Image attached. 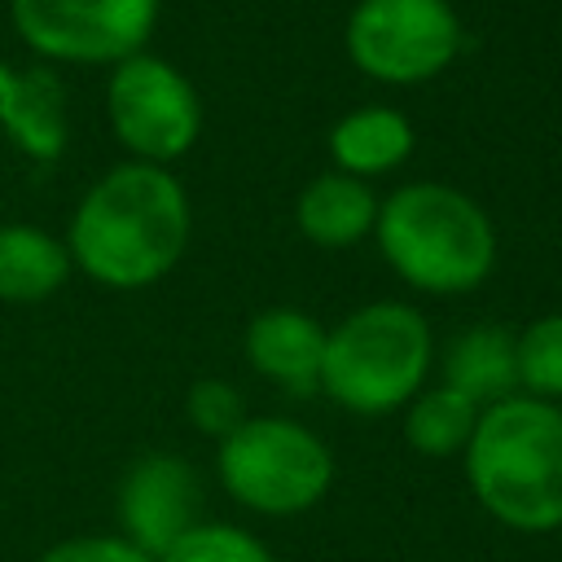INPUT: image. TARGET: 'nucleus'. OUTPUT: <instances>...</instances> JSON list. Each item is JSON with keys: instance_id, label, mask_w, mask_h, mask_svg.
Returning <instances> with one entry per match:
<instances>
[{"instance_id": "1", "label": "nucleus", "mask_w": 562, "mask_h": 562, "mask_svg": "<svg viewBox=\"0 0 562 562\" xmlns=\"http://www.w3.org/2000/svg\"><path fill=\"white\" fill-rule=\"evenodd\" d=\"M193 206L171 167L119 162L75 206L66 224L70 263L105 290H145L189 250Z\"/></svg>"}, {"instance_id": "4", "label": "nucleus", "mask_w": 562, "mask_h": 562, "mask_svg": "<svg viewBox=\"0 0 562 562\" xmlns=\"http://www.w3.org/2000/svg\"><path fill=\"white\" fill-rule=\"evenodd\" d=\"M435 364L430 321L413 303L378 299L347 312L325 338L321 395H329L342 413L386 417L400 413Z\"/></svg>"}, {"instance_id": "13", "label": "nucleus", "mask_w": 562, "mask_h": 562, "mask_svg": "<svg viewBox=\"0 0 562 562\" xmlns=\"http://www.w3.org/2000/svg\"><path fill=\"white\" fill-rule=\"evenodd\" d=\"M294 224L312 246L347 250V246L373 237L378 198L369 193V180H356L342 171H321L299 189Z\"/></svg>"}, {"instance_id": "9", "label": "nucleus", "mask_w": 562, "mask_h": 562, "mask_svg": "<svg viewBox=\"0 0 562 562\" xmlns=\"http://www.w3.org/2000/svg\"><path fill=\"white\" fill-rule=\"evenodd\" d=\"M114 514L119 536L158 558L202 522V479L176 452H145L123 470Z\"/></svg>"}, {"instance_id": "11", "label": "nucleus", "mask_w": 562, "mask_h": 562, "mask_svg": "<svg viewBox=\"0 0 562 562\" xmlns=\"http://www.w3.org/2000/svg\"><path fill=\"white\" fill-rule=\"evenodd\" d=\"M0 127L13 149L31 162H57L70 140L61 79L44 66H4L0 61Z\"/></svg>"}, {"instance_id": "17", "label": "nucleus", "mask_w": 562, "mask_h": 562, "mask_svg": "<svg viewBox=\"0 0 562 562\" xmlns=\"http://www.w3.org/2000/svg\"><path fill=\"white\" fill-rule=\"evenodd\" d=\"M514 364L522 395L562 400V312L536 316L514 334Z\"/></svg>"}, {"instance_id": "3", "label": "nucleus", "mask_w": 562, "mask_h": 562, "mask_svg": "<svg viewBox=\"0 0 562 562\" xmlns=\"http://www.w3.org/2000/svg\"><path fill=\"white\" fill-rule=\"evenodd\" d=\"M373 241L386 268L422 294H470L496 268V228L457 184L413 180L378 202Z\"/></svg>"}, {"instance_id": "12", "label": "nucleus", "mask_w": 562, "mask_h": 562, "mask_svg": "<svg viewBox=\"0 0 562 562\" xmlns=\"http://www.w3.org/2000/svg\"><path fill=\"white\" fill-rule=\"evenodd\" d=\"M325 145H329L334 171L373 180L408 162L417 132H413V119L395 105H356L329 127Z\"/></svg>"}, {"instance_id": "19", "label": "nucleus", "mask_w": 562, "mask_h": 562, "mask_svg": "<svg viewBox=\"0 0 562 562\" xmlns=\"http://www.w3.org/2000/svg\"><path fill=\"white\" fill-rule=\"evenodd\" d=\"M184 417L193 430H202L206 439H224L233 435L241 422H246V404H241V391L224 378H198L184 395Z\"/></svg>"}, {"instance_id": "5", "label": "nucleus", "mask_w": 562, "mask_h": 562, "mask_svg": "<svg viewBox=\"0 0 562 562\" xmlns=\"http://www.w3.org/2000/svg\"><path fill=\"white\" fill-rule=\"evenodd\" d=\"M215 474L241 509L294 518L329 496L334 452L312 426L294 417H246L215 443Z\"/></svg>"}, {"instance_id": "15", "label": "nucleus", "mask_w": 562, "mask_h": 562, "mask_svg": "<svg viewBox=\"0 0 562 562\" xmlns=\"http://www.w3.org/2000/svg\"><path fill=\"white\" fill-rule=\"evenodd\" d=\"M75 272L70 250L40 224H0V303H44Z\"/></svg>"}, {"instance_id": "18", "label": "nucleus", "mask_w": 562, "mask_h": 562, "mask_svg": "<svg viewBox=\"0 0 562 562\" xmlns=\"http://www.w3.org/2000/svg\"><path fill=\"white\" fill-rule=\"evenodd\" d=\"M154 562H277L268 544L237 522H198Z\"/></svg>"}, {"instance_id": "14", "label": "nucleus", "mask_w": 562, "mask_h": 562, "mask_svg": "<svg viewBox=\"0 0 562 562\" xmlns=\"http://www.w3.org/2000/svg\"><path fill=\"white\" fill-rule=\"evenodd\" d=\"M443 386L461 391L479 408L518 395V364H514V329L496 321L465 325L443 347Z\"/></svg>"}, {"instance_id": "16", "label": "nucleus", "mask_w": 562, "mask_h": 562, "mask_svg": "<svg viewBox=\"0 0 562 562\" xmlns=\"http://www.w3.org/2000/svg\"><path fill=\"white\" fill-rule=\"evenodd\" d=\"M479 422V404L465 400L452 386H422L408 404H404V439L413 452L422 457H457L465 452L470 435Z\"/></svg>"}, {"instance_id": "20", "label": "nucleus", "mask_w": 562, "mask_h": 562, "mask_svg": "<svg viewBox=\"0 0 562 562\" xmlns=\"http://www.w3.org/2000/svg\"><path fill=\"white\" fill-rule=\"evenodd\" d=\"M40 562H154L123 536H70L40 553Z\"/></svg>"}, {"instance_id": "7", "label": "nucleus", "mask_w": 562, "mask_h": 562, "mask_svg": "<svg viewBox=\"0 0 562 562\" xmlns=\"http://www.w3.org/2000/svg\"><path fill=\"white\" fill-rule=\"evenodd\" d=\"M105 119L132 162L171 167L202 136V97L180 66L145 48L110 66Z\"/></svg>"}, {"instance_id": "8", "label": "nucleus", "mask_w": 562, "mask_h": 562, "mask_svg": "<svg viewBox=\"0 0 562 562\" xmlns=\"http://www.w3.org/2000/svg\"><path fill=\"white\" fill-rule=\"evenodd\" d=\"M162 0H9L18 40L66 66H119L149 48Z\"/></svg>"}, {"instance_id": "6", "label": "nucleus", "mask_w": 562, "mask_h": 562, "mask_svg": "<svg viewBox=\"0 0 562 562\" xmlns=\"http://www.w3.org/2000/svg\"><path fill=\"white\" fill-rule=\"evenodd\" d=\"M461 18L452 0H356L342 22L351 66L391 88L439 79L461 53Z\"/></svg>"}, {"instance_id": "2", "label": "nucleus", "mask_w": 562, "mask_h": 562, "mask_svg": "<svg viewBox=\"0 0 562 562\" xmlns=\"http://www.w3.org/2000/svg\"><path fill=\"white\" fill-rule=\"evenodd\" d=\"M465 483L487 518L544 536L562 527V408L536 395H505L479 408L465 443Z\"/></svg>"}, {"instance_id": "10", "label": "nucleus", "mask_w": 562, "mask_h": 562, "mask_svg": "<svg viewBox=\"0 0 562 562\" xmlns=\"http://www.w3.org/2000/svg\"><path fill=\"white\" fill-rule=\"evenodd\" d=\"M325 338L329 329L299 307H263L250 316L241 351L246 364L281 386L285 395H316L321 391V364H325Z\"/></svg>"}]
</instances>
